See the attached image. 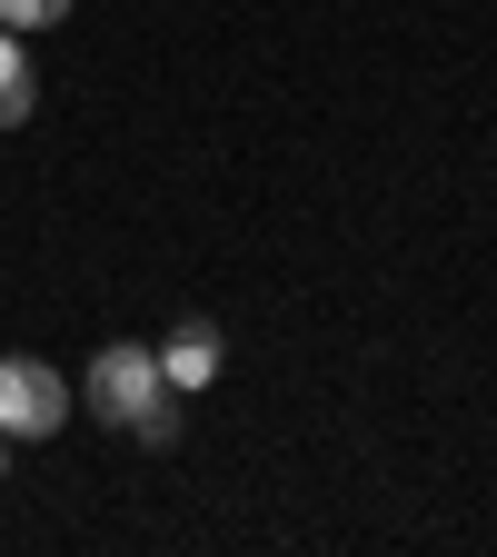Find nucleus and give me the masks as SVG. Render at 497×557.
<instances>
[{
	"label": "nucleus",
	"mask_w": 497,
	"mask_h": 557,
	"mask_svg": "<svg viewBox=\"0 0 497 557\" xmlns=\"http://www.w3.org/2000/svg\"><path fill=\"white\" fill-rule=\"evenodd\" d=\"M30 110H40V70H30L21 30H0V129H21Z\"/></svg>",
	"instance_id": "20e7f679"
},
{
	"label": "nucleus",
	"mask_w": 497,
	"mask_h": 557,
	"mask_svg": "<svg viewBox=\"0 0 497 557\" xmlns=\"http://www.w3.org/2000/svg\"><path fill=\"white\" fill-rule=\"evenodd\" d=\"M0 478H11V438H0Z\"/></svg>",
	"instance_id": "0eeeda50"
},
{
	"label": "nucleus",
	"mask_w": 497,
	"mask_h": 557,
	"mask_svg": "<svg viewBox=\"0 0 497 557\" xmlns=\"http://www.w3.org/2000/svg\"><path fill=\"white\" fill-rule=\"evenodd\" d=\"M70 11H80V0H0V30H50Z\"/></svg>",
	"instance_id": "39448f33"
},
{
	"label": "nucleus",
	"mask_w": 497,
	"mask_h": 557,
	"mask_svg": "<svg viewBox=\"0 0 497 557\" xmlns=\"http://www.w3.org/2000/svg\"><path fill=\"white\" fill-rule=\"evenodd\" d=\"M90 418H110V429H139V408L150 398H170V379H160V348H139V338H110L100 359H90Z\"/></svg>",
	"instance_id": "f03ea898"
},
{
	"label": "nucleus",
	"mask_w": 497,
	"mask_h": 557,
	"mask_svg": "<svg viewBox=\"0 0 497 557\" xmlns=\"http://www.w3.org/2000/svg\"><path fill=\"white\" fill-rule=\"evenodd\" d=\"M170 398H179V388H170ZM170 398H150V408H139V429H129L139 448H170V438H179V408H170Z\"/></svg>",
	"instance_id": "423d86ee"
},
{
	"label": "nucleus",
	"mask_w": 497,
	"mask_h": 557,
	"mask_svg": "<svg viewBox=\"0 0 497 557\" xmlns=\"http://www.w3.org/2000/svg\"><path fill=\"white\" fill-rule=\"evenodd\" d=\"M70 408H80V388H70L50 359H0V438L30 448V438H60Z\"/></svg>",
	"instance_id": "f257e3e1"
},
{
	"label": "nucleus",
	"mask_w": 497,
	"mask_h": 557,
	"mask_svg": "<svg viewBox=\"0 0 497 557\" xmlns=\"http://www.w3.org/2000/svg\"><path fill=\"white\" fill-rule=\"evenodd\" d=\"M160 379L189 398V388H209V379H220V329H209V319H179L170 338H160Z\"/></svg>",
	"instance_id": "7ed1b4c3"
}]
</instances>
